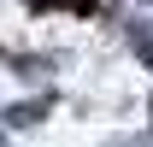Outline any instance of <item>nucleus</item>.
<instances>
[{"mask_svg": "<svg viewBox=\"0 0 153 147\" xmlns=\"http://www.w3.org/2000/svg\"><path fill=\"white\" fill-rule=\"evenodd\" d=\"M130 41H135V53L153 65V24H135V30H130Z\"/></svg>", "mask_w": 153, "mask_h": 147, "instance_id": "1", "label": "nucleus"}, {"mask_svg": "<svg viewBox=\"0 0 153 147\" xmlns=\"http://www.w3.org/2000/svg\"><path fill=\"white\" fill-rule=\"evenodd\" d=\"M47 106H36V100H24V106H12V124H36Z\"/></svg>", "mask_w": 153, "mask_h": 147, "instance_id": "2", "label": "nucleus"}]
</instances>
